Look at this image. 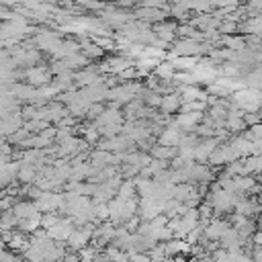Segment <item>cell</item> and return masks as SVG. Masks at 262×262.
<instances>
[{
	"label": "cell",
	"mask_w": 262,
	"mask_h": 262,
	"mask_svg": "<svg viewBox=\"0 0 262 262\" xmlns=\"http://www.w3.org/2000/svg\"><path fill=\"white\" fill-rule=\"evenodd\" d=\"M149 156H151L154 160L172 162L174 158H178V156H180V147H170V145H160V143H156V145L151 147Z\"/></svg>",
	"instance_id": "8992f818"
},
{
	"label": "cell",
	"mask_w": 262,
	"mask_h": 262,
	"mask_svg": "<svg viewBox=\"0 0 262 262\" xmlns=\"http://www.w3.org/2000/svg\"><path fill=\"white\" fill-rule=\"evenodd\" d=\"M82 53L92 61V59H98V57H102V53H104V49H100L98 45H94L92 41L90 43H86L84 47H82Z\"/></svg>",
	"instance_id": "30bf717a"
},
{
	"label": "cell",
	"mask_w": 262,
	"mask_h": 262,
	"mask_svg": "<svg viewBox=\"0 0 262 262\" xmlns=\"http://www.w3.org/2000/svg\"><path fill=\"white\" fill-rule=\"evenodd\" d=\"M180 106H182V96L178 94V92H172V94H168V96H164V100H162V106H160V111L168 117V115H172V113H176V111H180Z\"/></svg>",
	"instance_id": "ba28073f"
},
{
	"label": "cell",
	"mask_w": 262,
	"mask_h": 262,
	"mask_svg": "<svg viewBox=\"0 0 262 262\" xmlns=\"http://www.w3.org/2000/svg\"><path fill=\"white\" fill-rule=\"evenodd\" d=\"M260 188H262V180H260Z\"/></svg>",
	"instance_id": "e0dca14e"
},
{
	"label": "cell",
	"mask_w": 262,
	"mask_h": 262,
	"mask_svg": "<svg viewBox=\"0 0 262 262\" xmlns=\"http://www.w3.org/2000/svg\"><path fill=\"white\" fill-rule=\"evenodd\" d=\"M25 80H27V84L33 86V88H43V86H47L49 82H53V78H51V68L33 66V68L25 70Z\"/></svg>",
	"instance_id": "6da1fadb"
},
{
	"label": "cell",
	"mask_w": 262,
	"mask_h": 262,
	"mask_svg": "<svg viewBox=\"0 0 262 262\" xmlns=\"http://www.w3.org/2000/svg\"><path fill=\"white\" fill-rule=\"evenodd\" d=\"M231 227V223L227 219H221V217H215L207 227H205V237L211 239V242H219L221 235Z\"/></svg>",
	"instance_id": "277c9868"
},
{
	"label": "cell",
	"mask_w": 262,
	"mask_h": 262,
	"mask_svg": "<svg viewBox=\"0 0 262 262\" xmlns=\"http://www.w3.org/2000/svg\"><path fill=\"white\" fill-rule=\"evenodd\" d=\"M252 244H254V246H258V248H262V227H258V231L254 233Z\"/></svg>",
	"instance_id": "9a60e30c"
},
{
	"label": "cell",
	"mask_w": 262,
	"mask_h": 262,
	"mask_svg": "<svg viewBox=\"0 0 262 262\" xmlns=\"http://www.w3.org/2000/svg\"><path fill=\"white\" fill-rule=\"evenodd\" d=\"M12 213L18 221H25V219H31L35 215H39V209L35 205V201H18L14 207H12Z\"/></svg>",
	"instance_id": "5b68a950"
},
{
	"label": "cell",
	"mask_w": 262,
	"mask_h": 262,
	"mask_svg": "<svg viewBox=\"0 0 262 262\" xmlns=\"http://www.w3.org/2000/svg\"><path fill=\"white\" fill-rule=\"evenodd\" d=\"M129 258H131V262H151L149 254H143V252H139V254H131Z\"/></svg>",
	"instance_id": "5bb4252c"
},
{
	"label": "cell",
	"mask_w": 262,
	"mask_h": 262,
	"mask_svg": "<svg viewBox=\"0 0 262 262\" xmlns=\"http://www.w3.org/2000/svg\"><path fill=\"white\" fill-rule=\"evenodd\" d=\"M2 262H20V258L16 256V252L4 248V252H2Z\"/></svg>",
	"instance_id": "7c38bea8"
},
{
	"label": "cell",
	"mask_w": 262,
	"mask_h": 262,
	"mask_svg": "<svg viewBox=\"0 0 262 262\" xmlns=\"http://www.w3.org/2000/svg\"><path fill=\"white\" fill-rule=\"evenodd\" d=\"M164 246H166V252H168V256H170V258L190 254V248H192L186 239H170V242H166Z\"/></svg>",
	"instance_id": "52a82bcc"
},
{
	"label": "cell",
	"mask_w": 262,
	"mask_h": 262,
	"mask_svg": "<svg viewBox=\"0 0 262 262\" xmlns=\"http://www.w3.org/2000/svg\"><path fill=\"white\" fill-rule=\"evenodd\" d=\"M256 223H258V227H262V213L256 217Z\"/></svg>",
	"instance_id": "2e32d148"
},
{
	"label": "cell",
	"mask_w": 262,
	"mask_h": 262,
	"mask_svg": "<svg viewBox=\"0 0 262 262\" xmlns=\"http://www.w3.org/2000/svg\"><path fill=\"white\" fill-rule=\"evenodd\" d=\"M151 31L156 33V37H158V39H162V41H166V43H170V45L178 39V35H176L178 25H176V23H172V20H164V23H160V25H154V29H151Z\"/></svg>",
	"instance_id": "3957f363"
},
{
	"label": "cell",
	"mask_w": 262,
	"mask_h": 262,
	"mask_svg": "<svg viewBox=\"0 0 262 262\" xmlns=\"http://www.w3.org/2000/svg\"><path fill=\"white\" fill-rule=\"evenodd\" d=\"M154 74L160 78V80H172L176 76V68L172 61H160V66L154 70Z\"/></svg>",
	"instance_id": "9c48e42d"
},
{
	"label": "cell",
	"mask_w": 262,
	"mask_h": 262,
	"mask_svg": "<svg viewBox=\"0 0 262 262\" xmlns=\"http://www.w3.org/2000/svg\"><path fill=\"white\" fill-rule=\"evenodd\" d=\"M59 43H61L59 33H57V31H49V29H43V31L33 39V45H37L39 49L49 51V53H53V49H55Z\"/></svg>",
	"instance_id": "7a4b0ae2"
},
{
	"label": "cell",
	"mask_w": 262,
	"mask_h": 262,
	"mask_svg": "<svg viewBox=\"0 0 262 262\" xmlns=\"http://www.w3.org/2000/svg\"><path fill=\"white\" fill-rule=\"evenodd\" d=\"M121 80H133V78H139V74H137V68L133 66V68H129V70H125L121 76H119Z\"/></svg>",
	"instance_id": "4fadbf2b"
},
{
	"label": "cell",
	"mask_w": 262,
	"mask_h": 262,
	"mask_svg": "<svg viewBox=\"0 0 262 262\" xmlns=\"http://www.w3.org/2000/svg\"><path fill=\"white\" fill-rule=\"evenodd\" d=\"M61 219L55 215V213H43V219H41V227L43 229H51L53 225H57Z\"/></svg>",
	"instance_id": "8fae6325"
}]
</instances>
